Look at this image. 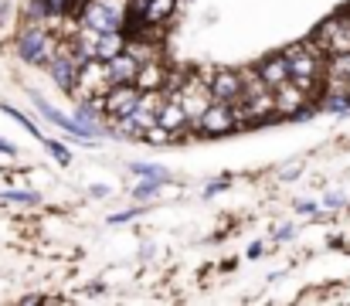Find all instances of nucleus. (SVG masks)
<instances>
[{
  "label": "nucleus",
  "instance_id": "a878e982",
  "mask_svg": "<svg viewBox=\"0 0 350 306\" xmlns=\"http://www.w3.org/2000/svg\"><path fill=\"white\" fill-rule=\"evenodd\" d=\"M228 184H232V177H218V181H211V184L201 191V198H215V194H218V191H225Z\"/></svg>",
  "mask_w": 350,
  "mask_h": 306
},
{
  "label": "nucleus",
  "instance_id": "4468645a",
  "mask_svg": "<svg viewBox=\"0 0 350 306\" xmlns=\"http://www.w3.org/2000/svg\"><path fill=\"white\" fill-rule=\"evenodd\" d=\"M177 7H180V0H146L133 21H139V27H163L177 14Z\"/></svg>",
  "mask_w": 350,
  "mask_h": 306
},
{
  "label": "nucleus",
  "instance_id": "f3484780",
  "mask_svg": "<svg viewBox=\"0 0 350 306\" xmlns=\"http://www.w3.org/2000/svg\"><path fill=\"white\" fill-rule=\"evenodd\" d=\"M0 112H7V116H10L14 123H21V126H24V129H27V133H31L34 140H44V133L38 129V123H31V119H27V116H24L21 109H14V105H7V102H0Z\"/></svg>",
  "mask_w": 350,
  "mask_h": 306
},
{
  "label": "nucleus",
  "instance_id": "39448f33",
  "mask_svg": "<svg viewBox=\"0 0 350 306\" xmlns=\"http://www.w3.org/2000/svg\"><path fill=\"white\" fill-rule=\"evenodd\" d=\"M234 129H241V119H238V109L228 105V102H211L208 112L194 123V133H198V136H208V140L228 136Z\"/></svg>",
  "mask_w": 350,
  "mask_h": 306
},
{
  "label": "nucleus",
  "instance_id": "c85d7f7f",
  "mask_svg": "<svg viewBox=\"0 0 350 306\" xmlns=\"http://www.w3.org/2000/svg\"><path fill=\"white\" fill-rule=\"evenodd\" d=\"M89 194H92V198H106L109 188H106V184H96V188H89Z\"/></svg>",
  "mask_w": 350,
  "mask_h": 306
},
{
  "label": "nucleus",
  "instance_id": "4be33fe9",
  "mask_svg": "<svg viewBox=\"0 0 350 306\" xmlns=\"http://www.w3.org/2000/svg\"><path fill=\"white\" fill-rule=\"evenodd\" d=\"M299 174H303V164H299V160H289V164H282V167L275 170V177H279V181H286V184H289V181H296Z\"/></svg>",
  "mask_w": 350,
  "mask_h": 306
},
{
  "label": "nucleus",
  "instance_id": "f257e3e1",
  "mask_svg": "<svg viewBox=\"0 0 350 306\" xmlns=\"http://www.w3.org/2000/svg\"><path fill=\"white\" fill-rule=\"evenodd\" d=\"M14 51L24 65L31 68H48L51 58L62 51V34L51 31V24L41 21H21L17 34H14Z\"/></svg>",
  "mask_w": 350,
  "mask_h": 306
},
{
  "label": "nucleus",
  "instance_id": "0eeeda50",
  "mask_svg": "<svg viewBox=\"0 0 350 306\" xmlns=\"http://www.w3.org/2000/svg\"><path fill=\"white\" fill-rule=\"evenodd\" d=\"M31 102H34V109H38V112L48 119V123H55V126H58L62 133H68L72 140H79V143H89V146H96V143H99V136H92V133H89V129H85V126H82L75 116H68V112L55 109L51 102H44L41 96H38V92L31 96Z\"/></svg>",
  "mask_w": 350,
  "mask_h": 306
},
{
  "label": "nucleus",
  "instance_id": "aec40b11",
  "mask_svg": "<svg viewBox=\"0 0 350 306\" xmlns=\"http://www.w3.org/2000/svg\"><path fill=\"white\" fill-rule=\"evenodd\" d=\"M143 140H146V143H157V146H163V143H174L177 136H174V133H170L167 126H160V123H153V126H150V129L143 133Z\"/></svg>",
  "mask_w": 350,
  "mask_h": 306
},
{
  "label": "nucleus",
  "instance_id": "f03ea898",
  "mask_svg": "<svg viewBox=\"0 0 350 306\" xmlns=\"http://www.w3.org/2000/svg\"><path fill=\"white\" fill-rule=\"evenodd\" d=\"M286 58L293 65V82L303 86L306 92L320 96L323 82H327V72H330V55L323 48H317L313 41H299V44L286 48Z\"/></svg>",
  "mask_w": 350,
  "mask_h": 306
},
{
  "label": "nucleus",
  "instance_id": "f8f14e48",
  "mask_svg": "<svg viewBox=\"0 0 350 306\" xmlns=\"http://www.w3.org/2000/svg\"><path fill=\"white\" fill-rule=\"evenodd\" d=\"M157 123H160V126H167L177 140H180V136H187V133H194V119H191V112L184 109V102L174 99V96H167V99H163L160 112H157Z\"/></svg>",
  "mask_w": 350,
  "mask_h": 306
},
{
  "label": "nucleus",
  "instance_id": "ddd939ff",
  "mask_svg": "<svg viewBox=\"0 0 350 306\" xmlns=\"http://www.w3.org/2000/svg\"><path fill=\"white\" fill-rule=\"evenodd\" d=\"M139 68H143V58H139L133 48L119 51L116 58H109V62H106V72H109V82H113V86L136 82V79H139Z\"/></svg>",
  "mask_w": 350,
  "mask_h": 306
},
{
  "label": "nucleus",
  "instance_id": "1a4fd4ad",
  "mask_svg": "<svg viewBox=\"0 0 350 306\" xmlns=\"http://www.w3.org/2000/svg\"><path fill=\"white\" fill-rule=\"evenodd\" d=\"M113 89L109 82V72H106V62H89L82 65V75H79V89H75V99H99Z\"/></svg>",
  "mask_w": 350,
  "mask_h": 306
},
{
  "label": "nucleus",
  "instance_id": "a211bd4d",
  "mask_svg": "<svg viewBox=\"0 0 350 306\" xmlns=\"http://www.w3.org/2000/svg\"><path fill=\"white\" fill-rule=\"evenodd\" d=\"M163 188H167V181H139V184L133 188V198H136V201H153Z\"/></svg>",
  "mask_w": 350,
  "mask_h": 306
},
{
  "label": "nucleus",
  "instance_id": "b1692460",
  "mask_svg": "<svg viewBox=\"0 0 350 306\" xmlns=\"http://www.w3.org/2000/svg\"><path fill=\"white\" fill-rule=\"evenodd\" d=\"M296 211H299V214H306V218H317V214L323 211V201H310V198H299V201H296Z\"/></svg>",
  "mask_w": 350,
  "mask_h": 306
},
{
  "label": "nucleus",
  "instance_id": "cd10ccee",
  "mask_svg": "<svg viewBox=\"0 0 350 306\" xmlns=\"http://www.w3.org/2000/svg\"><path fill=\"white\" fill-rule=\"evenodd\" d=\"M0 153H7V157H14V153H17V146H14L10 140H3V136H0Z\"/></svg>",
  "mask_w": 350,
  "mask_h": 306
},
{
  "label": "nucleus",
  "instance_id": "6e6552de",
  "mask_svg": "<svg viewBox=\"0 0 350 306\" xmlns=\"http://www.w3.org/2000/svg\"><path fill=\"white\" fill-rule=\"evenodd\" d=\"M211 96H215V102H228V105H234V102L245 99V86H248V72H234V68H218L211 79Z\"/></svg>",
  "mask_w": 350,
  "mask_h": 306
},
{
  "label": "nucleus",
  "instance_id": "412c9836",
  "mask_svg": "<svg viewBox=\"0 0 350 306\" xmlns=\"http://www.w3.org/2000/svg\"><path fill=\"white\" fill-rule=\"evenodd\" d=\"M0 201L7 204H41L38 191H0Z\"/></svg>",
  "mask_w": 350,
  "mask_h": 306
},
{
  "label": "nucleus",
  "instance_id": "7c9ffc66",
  "mask_svg": "<svg viewBox=\"0 0 350 306\" xmlns=\"http://www.w3.org/2000/svg\"><path fill=\"white\" fill-rule=\"evenodd\" d=\"M0 7H3V0H0Z\"/></svg>",
  "mask_w": 350,
  "mask_h": 306
},
{
  "label": "nucleus",
  "instance_id": "6ab92c4d",
  "mask_svg": "<svg viewBox=\"0 0 350 306\" xmlns=\"http://www.w3.org/2000/svg\"><path fill=\"white\" fill-rule=\"evenodd\" d=\"M41 143H44V150L51 153V160H55V164H62V167H68V164H72V150H68L65 143H58V140H48V136H44Z\"/></svg>",
  "mask_w": 350,
  "mask_h": 306
},
{
  "label": "nucleus",
  "instance_id": "dca6fc26",
  "mask_svg": "<svg viewBox=\"0 0 350 306\" xmlns=\"http://www.w3.org/2000/svg\"><path fill=\"white\" fill-rule=\"evenodd\" d=\"M129 170H133L136 177H143V181H167V184H170V170H167V167H160V164L136 160V164H129Z\"/></svg>",
  "mask_w": 350,
  "mask_h": 306
},
{
  "label": "nucleus",
  "instance_id": "20e7f679",
  "mask_svg": "<svg viewBox=\"0 0 350 306\" xmlns=\"http://www.w3.org/2000/svg\"><path fill=\"white\" fill-rule=\"evenodd\" d=\"M310 41H313L317 48H323L330 58L347 55L350 51V10H340V14H334V17L320 21V24H317V31L310 34Z\"/></svg>",
  "mask_w": 350,
  "mask_h": 306
},
{
  "label": "nucleus",
  "instance_id": "9d476101",
  "mask_svg": "<svg viewBox=\"0 0 350 306\" xmlns=\"http://www.w3.org/2000/svg\"><path fill=\"white\" fill-rule=\"evenodd\" d=\"M48 75H51V82L65 92V96H75V89H79V75H82V65L62 48L55 58H51V65H48Z\"/></svg>",
  "mask_w": 350,
  "mask_h": 306
},
{
  "label": "nucleus",
  "instance_id": "2eb2a0df",
  "mask_svg": "<svg viewBox=\"0 0 350 306\" xmlns=\"http://www.w3.org/2000/svg\"><path fill=\"white\" fill-rule=\"evenodd\" d=\"M170 79H174V75H170V68H167L163 62L150 58V62H143L136 86H139L143 92H167V89H170Z\"/></svg>",
  "mask_w": 350,
  "mask_h": 306
},
{
  "label": "nucleus",
  "instance_id": "9b49d317",
  "mask_svg": "<svg viewBox=\"0 0 350 306\" xmlns=\"http://www.w3.org/2000/svg\"><path fill=\"white\" fill-rule=\"evenodd\" d=\"M255 75H258V82H265V86L275 92L279 86L293 82V65H289L286 51H275V55H269V58H262V62L255 65Z\"/></svg>",
  "mask_w": 350,
  "mask_h": 306
},
{
  "label": "nucleus",
  "instance_id": "7ed1b4c3",
  "mask_svg": "<svg viewBox=\"0 0 350 306\" xmlns=\"http://www.w3.org/2000/svg\"><path fill=\"white\" fill-rule=\"evenodd\" d=\"M75 17H79L82 27H89L96 34H106V31H129L136 14H133L129 0H82Z\"/></svg>",
  "mask_w": 350,
  "mask_h": 306
},
{
  "label": "nucleus",
  "instance_id": "423d86ee",
  "mask_svg": "<svg viewBox=\"0 0 350 306\" xmlns=\"http://www.w3.org/2000/svg\"><path fill=\"white\" fill-rule=\"evenodd\" d=\"M99 109H103V116H106V123H116L122 116H129L139 102H143V89L136 86V82H126V86H113L106 96H99Z\"/></svg>",
  "mask_w": 350,
  "mask_h": 306
},
{
  "label": "nucleus",
  "instance_id": "393cba45",
  "mask_svg": "<svg viewBox=\"0 0 350 306\" xmlns=\"http://www.w3.org/2000/svg\"><path fill=\"white\" fill-rule=\"evenodd\" d=\"M139 214H143V204H136V207H129V211L109 214V225H126V221H133V218H139Z\"/></svg>",
  "mask_w": 350,
  "mask_h": 306
},
{
  "label": "nucleus",
  "instance_id": "5701e85b",
  "mask_svg": "<svg viewBox=\"0 0 350 306\" xmlns=\"http://www.w3.org/2000/svg\"><path fill=\"white\" fill-rule=\"evenodd\" d=\"M344 204H347V194H344V191H327V194H323V207H327V211H340Z\"/></svg>",
  "mask_w": 350,
  "mask_h": 306
},
{
  "label": "nucleus",
  "instance_id": "bb28decb",
  "mask_svg": "<svg viewBox=\"0 0 350 306\" xmlns=\"http://www.w3.org/2000/svg\"><path fill=\"white\" fill-rule=\"evenodd\" d=\"M272 238H275V242H293V238H296V228H293V225H279V228L272 231Z\"/></svg>",
  "mask_w": 350,
  "mask_h": 306
},
{
  "label": "nucleus",
  "instance_id": "c756f323",
  "mask_svg": "<svg viewBox=\"0 0 350 306\" xmlns=\"http://www.w3.org/2000/svg\"><path fill=\"white\" fill-rule=\"evenodd\" d=\"M262 252H265V245H262V242H255V245H248V259H258Z\"/></svg>",
  "mask_w": 350,
  "mask_h": 306
}]
</instances>
